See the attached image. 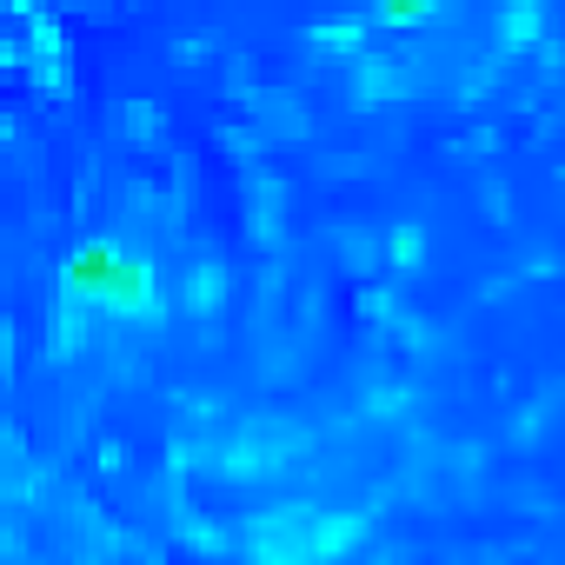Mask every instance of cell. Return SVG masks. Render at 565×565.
<instances>
[{
  "label": "cell",
  "mask_w": 565,
  "mask_h": 565,
  "mask_svg": "<svg viewBox=\"0 0 565 565\" xmlns=\"http://www.w3.org/2000/svg\"><path fill=\"white\" fill-rule=\"evenodd\" d=\"M67 279H74L81 294H107V300H140L147 294V273L127 253H114V246H87Z\"/></svg>",
  "instance_id": "6da1fadb"
}]
</instances>
